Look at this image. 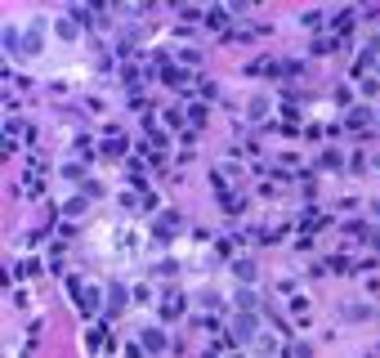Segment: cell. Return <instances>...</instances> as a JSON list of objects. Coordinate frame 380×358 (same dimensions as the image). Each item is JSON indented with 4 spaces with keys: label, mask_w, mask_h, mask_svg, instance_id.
<instances>
[{
    "label": "cell",
    "mask_w": 380,
    "mask_h": 358,
    "mask_svg": "<svg viewBox=\"0 0 380 358\" xmlns=\"http://www.w3.org/2000/svg\"><path fill=\"white\" fill-rule=\"evenodd\" d=\"M59 36H63V41H76L81 32H76V23H72V18H63V23H59Z\"/></svg>",
    "instance_id": "13"
},
{
    "label": "cell",
    "mask_w": 380,
    "mask_h": 358,
    "mask_svg": "<svg viewBox=\"0 0 380 358\" xmlns=\"http://www.w3.org/2000/svg\"><path fill=\"white\" fill-rule=\"evenodd\" d=\"M260 332H264V318L260 314H242V309H237V314L228 318V341H233V345H255V341H260Z\"/></svg>",
    "instance_id": "1"
},
{
    "label": "cell",
    "mask_w": 380,
    "mask_h": 358,
    "mask_svg": "<svg viewBox=\"0 0 380 358\" xmlns=\"http://www.w3.org/2000/svg\"><path fill=\"white\" fill-rule=\"evenodd\" d=\"M372 50H376V54H380V36H372Z\"/></svg>",
    "instance_id": "20"
},
{
    "label": "cell",
    "mask_w": 380,
    "mask_h": 358,
    "mask_svg": "<svg viewBox=\"0 0 380 358\" xmlns=\"http://www.w3.org/2000/svg\"><path fill=\"white\" fill-rule=\"evenodd\" d=\"M228 358H246V354H242V350H228Z\"/></svg>",
    "instance_id": "19"
},
{
    "label": "cell",
    "mask_w": 380,
    "mask_h": 358,
    "mask_svg": "<svg viewBox=\"0 0 380 358\" xmlns=\"http://www.w3.org/2000/svg\"><path fill=\"white\" fill-rule=\"evenodd\" d=\"M188 121H193V126H202V121H206V108H202V103H188Z\"/></svg>",
    "instance_id": "14"
},
{
    "label": "cell",
    "mask_w": 380,
    "mask_h": 358,
    "mask_svg": "<svg viewBox=\"0 0 380 358\" xmlns=\"http://www.w3.org/2000/svg\"><path fill=\"white\" fill-rule=\"evenodd\" d=\"M372 117H376V108H349V112H345V126H349V130H363Z\"/></svg>",
    "instance_id": "5"
},
{
    "label": "cell",
    "mask_w": 380,
    "mask_h": 358,
    "mask_svg": "<svg viewBox=\"0 0 380 358\" xmlns=\"http://www.w3.org/2000/svg\"><path fill=\"white\" fill-rule=\"evenodd\" d=\"M206 23H211V27H224V23H228V9H206Z\"/></svg>",
    "instance_id": "12"
},
{
    "label": "cell",
    "mask_w": 380,
    "mask_h": 358,
    "mask_svg": "<svg viewBox=\"0 0 380 358\" xmlns=\"http://www.w3.org/2000/svg\"><path fill=\"white\" fill-rule=\"evenodd\" d=\"M322 166H327V171H340V166H345V157H340V153H322Z\"/></svg>",
    "instance_id": "15"
},
{
    "label": "cell",
    "mask_w": 380,
    "mask_h": 358,
    "mask_svg": "<svg viewBox=\"0 0 380 358\" xmlns=\"http://www.w3.org/2000/svg\"><path fill=\"white\" fill-rule=\"evenodd\" d=\"M336 103H340V108H354V94H349V86L336 90Z\"/></svg>",
    "instance_id": "16"
},
{
    "label": "cell",
    "mask_w": 380,
    "mask_h": 358,
    "mask_svg": "<svg viewBox=\"0 0 380 358\" xmlns=\"http://www.w3.org/2000/svg\"><path fill=\"white\" fill-rule=\"evenodd\" d=\"M304 27H322V9H309V14H304Z\"/></svg>",
    "instance_id": "17"
},
{
    "label": "cell",
    "mask_w": 380,
    "mask_h": 358,
    "mask_svg": "<svg viewBox=\"0 0 380 358\" xmlns=\"http://www.w3.org/2000/svg\"><path fill=\"white\" fill-rule=\"evenodd\" d=\"M63 179H72V184H81L85 175H81V166H63Z\"/></svg>",
    "instance_id": "18"
},
{
    "label": "cell",
    "mask_w": 380,
    "mask_h": 358,
    "mask_svg": "<svg viewBox=\"0 0 380 358\" xmlns=\"http://www.w3.org/2000/svg\"><path fill=\"white\" fill-rule=\"evenodd\" d=\"M233 278H242V287H251L255 282V265L251 260H233Z\"/></svg>",
    "instance_id": "6"
},
{
    "label": "cell",
    "mask_w": 380,
    "mask_h": 358,
    "mask_svg": "<svg viewBox=\"0 0 380 358\" xmlns=\"http://www.w3.org/2000/svg\"><path fill=\"white\" fill-rule=\"evenodd\" d=\"M103 148H108V153H112V157H121V153H126V148H130V144H126V139H121V135H108V144H103Z\"/></svg>",
    "instance_id": "11"
},
{
    "label": "cell",
    "mask_w": 380,
    "mask_h": 358,
    "mask_svg": "<svg viewBox=\"0 0 380 358\" xmlns=\"http://www.w3.org/2000/svg\"><path fill=\"white\" fill-rule=\"evenodd\" d=\"M36 50H41V23H32L23 36V54H36Z\"/></svg>",
    "instance_id": "7"
},
{
    "label": "cell",
    "mask_w": 380,
    "mask_h": 358,
    "mask_svg": "<svg viewBox=\"0 0 380 358\" xmlns=\"http://www.w3.org/2000/svg\"><path fill=\"white\" fill-rule=\"evenodd\" d=\"M121 305H126V291H121V287H112V296H108V318H112V314H117V309H121Z\"/></svg>",
    "instance_id": "10"
},
{
    "label": "cell",
    "mask_w": 380,
    "mask_h": 358,
    "mask_svg": "<svg viewBox=\"0 0 380 358\" xmlns=\"http://www.w3.org/2000/svg\"><path fill=\"white\" fill-rule=\"evenodd\" d=\"M68 291L76 296V305H81V314H85V318L99 314V291H94V287H81V278H72V282H68Z\"/></svg>",
    "instance_id": "2"
},
{
    "label": "cell",
    "mask_w": 380,
    "mask_h": 358,
    "mask_svg": "<svg viewBox=\"0 0 380 358\" xmlns=\"http://www.w3.org/2000/svg\"><path fill=\"white\" fill-rule=\"evenodd\" d=\"M372 166H376V171H380V153H376V157H372Z\"/></svg>",
    "instance_id": "21"
},
{
    "label": "cell",
    "mask_w": 380,
    "mask_h": 358,
    "mask_svg": "<svg viewBox=\"0 0 380 358\" xmlns=\"http://www.w3.org/2000/svg\"><path fill=\"white\" fill-rule=\"evenodd\" d=\"M139 345H144V354H166L170 336L161 332V327H144V332H139Z\"/></svg>",
    "instance_id": "4"
},
{
    "label": "cell",
    "mask_w": 380,
    "mask_h": 358,
    "mask_svg": "<svg viewBox=\"0 0 380 358\" xmlns=\"http://www.w3.org/2000/svg\"><path fill=\"white\" fill-rule=\"evenodd\" d=\"M376 220H380V206H376Z\"/></svg>",
    "instance_id": "22"
},
{
    "label": "cell",
    "mask_w": 380,
    "mask_h": 358,
    "mask_svg": "<svg viewBox=\"0 0 380 358\" xmlns=\"http://www.w3.org/2000/svg\"><path fill=\"white\" fill-rule=\"evenodd\" d=\"M246 112H251V121H260L264 112H273V103H269V99H260V94H255V99H251V108H246Z\"/></svg>",
    "instance_id": "9"
},
{
    "label": "cell",
    "mask_w": 380,
    "mask_h": 358,
    "mask_svg": "<svg viewBox=\"0 0 380 358\" xmlns=\"http://www.w3.org/2000/svg\"><path fill=\"white\" fill-rule=\"evenodd\" d=\"M184 305H188V300H184V291H166V296L157 300V314H161V323H175V318L184 314Z\"/></svg>",
    "instance_id": "3"
},
{
    "label": "cell",
    "mask_w": 380,
    "mask_h": 358,
    "mask_svg": "<svg viewBox=\"0 0 380 358\" xmlns=\"http://www.w3.org/2000/svg\"><path fill=\"white\" fill-rule=\"evenodd\" d=\"M340 314H345L349 323H363V318H372V305H345Z\"/></svg>",
    "instance_id": "8"
}]
</instances>
